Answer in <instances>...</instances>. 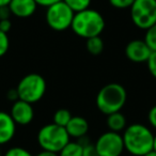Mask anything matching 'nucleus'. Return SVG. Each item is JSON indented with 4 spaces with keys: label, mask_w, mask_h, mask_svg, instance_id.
Listing matches in <instances>:
<instances>
[{
    "label": "nucleus",
    "mask_w": 156,
    "mask_h": 156,
    "mask_svg": "<svg viewBox=\"0 0 156 156\" xmlns=\"http://www.w3.org/2000/svg\"><path fill=\"white\" fill-rule=\"evenodd\" d=\"M124 149L134 156H143L153 150L154 135L143 124L135 123L123 130Z\"/></svg>",
    "instance_id": "1"
},
{
    "label": "nucleus",
    "mask_w": 156,
    "mask_h": 156,
    "mask_svg": "<svg viewBox=\"0 0 156 156\" xmlns=\"http://www.w3.org/2000/svg\"><path fill=\"white\" fill-rule=\"evenodd\" d=\"M71 28L76 35L87 40L101 35L105 29V20L100 12L89 8L74 14Z\"/></svg>",
    "instance_id": "2"
},
{
    "label": "nucleus",
    "mask_w": 156,
    "mask_h": 156,
    "mask_svg": "<svg viewBox=\"0 0 156 156\" xmlns=\"http://www.w3.org/2000/svg\"><path fill=\"white\" fill-rule=\"evenodd\" d=\"M127 98L125 88L117 83L104 86L96 95V107L103 115L121 111Z\"/></svg>",
    "instance_id": "3"
},
{
    "label": "nucleus",
    "mask_w": 156,
    "mask_h": 156,
    "mask_svg": "<svg viewBox=\"0 0 156 156\" xmlns=\"http://www.w3.org/2000/svg\"><path fill=\"white\" fill-rule=\"evenodd\" d=\"M37 142L42 150L59 153L69 142V136L65 127L50 123L39 130Z\"/></svg>",
    "instance_id": "4"
},
{
    "label": "nucleus",
    "mask_w": 156,
    "mask_h": 156,
    "mask_svg": "<svg viewBox=\"0 0 156 156\" xmlns=\"http://www.w3.org/2000/svg\"><path fill=\"white\" fill-rule=\"evenodd\" d=\"M16 91H17L18 100L34 104L41 101L45 94L46 81L43 76L40 74H28L20 80L16 87Z\"/></svg>",
    "instance_id": "5"
},
{
    "label": "nucleus",
    "mask_w": 156,
    "mask_h": 156,
    "mask_svg": "<svg viewBox=\"0 0 156 156\" xmlns=\"http://www.w3.org/2000/svg\"><path fill=\"white\" fill-rule=\"evenodd\" d=\"M130 9V17L136 27L147 30L156 24V0H135Z\"/></svg>",
    "instance_id": "6"
},
{
    "label": "nucleus",
    "mask_w": 156,
    "mask_h": 156,
    "mask_svg": "<svg viewBox=\"0 0 156 156\" xmlns=\"http://www.w3.org/2000/svg\"><path fill=\"white\" fill-rule=\"evenodd\" d=\"M74 14L73 10L62 0L47 8L45 14L46 23L52 30L64 31L71 28Z\"/></svg>",
    "instance_id": "7"
},
{
    "label": "nucleus",
    "mask_w": 156,
    "mask_h": 156,
    "mask_svg": "<svg viewBox=\"0 0 156 156\" xmlns=\"http://www.w3.org/2000/svg\"><path fill=\"white\" fill-rule=\"evenodd\" d=\"M94 145L100 156H120L124 151L122 135L111 130L101 135Z\"/></svg>",
    "instance_id": "8"
},
{
    "label": "nucleus",
    "mask_w": 156,
    "mask_h": 156,
    "mask_svg": "<svg viewBox=\"0 0 156 156\" xmlns=\"http://www.w3.org/2000/svg\"><path fill=\"white\" fill-rule=\"evenodd\" d=\"M10 115L16 125H28L32 122L34 118V110H33L32 104L22 100L15 101L11 107Z\"/></svg>",
    "instance_id": "9"
},
{
    "label": "nucleus",
    "mask_w": 156,
    "mask_h": 156,
    "mask_svg": "<svg viewBox=\"0 0 156 156\" xmlns=\"http://www.w3.org/2000/svg\"><path fill=\"white\" fill-rule=\"evenodd\" d=\"M152 51L143 40H133L126 45L125 55L128 60L135 63L147 62Z\"/></svg>",
    "instance_id": "10"
},
{
    "label": "nucleus",
    "mask_w": 156,
    "mask_h": 156,
    "mask_svg": "<svg viewBox=\"0 0 156 156\" xmlns=\"http://www.w3.org/2000/svg\"><path fill=\"white\" fill-rule=\"evenodd\" d=\"M37 5L34 0H11L9 9L12 15L20 18H27L35 13Z\"/></svg>",
    "instance_id": "11"
},
{
    "label": "nucleus",
    "mask_w": 156,
    "mask_h": 156,
    "mask_svg": "<svg viewBox=\"0 0 156 156\" xmlns=\"http://www.w3.org/2000/svg\"><path fill=\"white\" fill-rule=\"evenodd\" d=\"M16 133V124L10 113L0 111V145L7 144L12 140Z\"/></svg>",
    "instance_id": "12"
},
{
    "label": "nucleus",
    "mask_w": 156,
    "mask_h": 156,
    "mask_svg": "<svg viewBox=\"0 0 156 156\" xmlns=\"http://www.w3.org/2000/svg\"><path fill=\"white\" fill-rule=\"evenodd\" d=\"M67 134H69V138L73 137L76 139H80L87 135L88 130H89V123L88 121L83 117H72L67 125L65 126Z\"/></svg>",
    "instance_id": "13"
},
{
    "label": "nucleus",
    "mask_w": 156,
    "mask_h": 156,
    "mask_svg": "<svg viewBox=\"0 0 156 156\" xmlns=\"http://www.w3.org/2000/svg\"><path fill=\"white\" fill-rule=\"evenodd\" d=\"M107 126L109 130L115 133H121L126 128V118L121 111L113 112L107 115Z\"/></svg>",
    "instance_id": "14"
},
{
    "label": "nucleus",
    "mask_w": 156,
    "mask_h": 156,
    "mask_svg": "<svg viewBox=\"0 0 156 156\" xmlns=\"http://www.w3.org/2000/svg\"><path fill=\"white\" fill-rule=\"evenodd\" d=\"M86 48H87L88 52L90 55H92V56H98L104 50V41H103L100 35L87 39Z\"/></svg>",
    "instance_id": "15"
},
{
    "label": "nucleus",
    "mask_w": 156,
    "mask_h": 156,
    "mask_svg": "<svg viewBox=\"0 0 156 156\" xmlns=\"http://www.w3.org/2000/svg\"><path fill=\"white\" fill-rule=\"evenodd\" d=\"M59 156H83V144L77 141H69L58 153Z\"/></svg>",
    "instance_id": "16"
},
{
    "label": "nucleus",
    "mask_w": 156,
    "mask_h": 156,
    "mask_svg": "<svg viewBox=\"0 0 156 156\" xmlns=\"http://www.w3.org/2000/svg\"><path fill=\"white\" fill-rule=\"evenodd\" d=\"M72 117L73 115H72L71 111L67 110V109H58L54 115V122L52 123L57 124L59 126H62V127H65L69 122V120L72 119Z\"/></svg>",
    "instance_id": "17"
},
{
    "label": "nucleus",
    "mask_w": 156,
    "mask_h": 156,
    "mask_svg": "<svg viewBox=\"0 0 156 156\" xmlns=\"http://www.w3.org/2000/svg\"><path fill=\"white\" fill-rule=\"evenodd\" d=\"M143 41L145 42V44L151 49L152 52L156 51V24L145 30V35Z\"/></svg>",
    "instance_id": "18"
},
{
    "label": "nucleus",
    "mask_w": 156,
    "mask_h": 156,
    "mask_svg": "<svg viewBox=\"0 0 156 156\" xmlns=\"http://www.w3.org/2000/svg\"><path fill=\"white\" fill-rule=\"evenodd\" d=\"M63 1L73 10L74 13L89 9L91 5V0H63Z\"/></svg>",
    "instance_id": "19"
},
{
    "label": "nucleus",
    "mask_w": 156,
    "mask_h": 156,
    "mask_svg": "<svg viewBox=\"0 0 156 156\" xmlns=\"http://www.w3.org/2000/svg\"><path fill=\"white\" fill-rule=\"evenodd\" d=\"M9 48H10V39L8 37V33L0 31V58L7 54Z\"/></svg>",
    "instance_id": "20"
},
{
    "label": "nucleus",
    "mask_w": 156,
    "mask_h": 156,
    "mask_svg": "<svg viewBox=\"0 0 156 156\" xmlns=\"http://www.w3.org/2000/svg\"><path fill=\"white\" fill-rule=\"evenodd\" d=\"M3 156H33L28 150L22 147H14L9 149Z\"/></svg>",
    "instance_id": "21"
},
{
    "label": "nucleus",
    "mask_w": 156,
    "mask_h": 156,
    "mask_svg": "<svg viewBox=\"0 0 156 156\" xmlns=\"http://www.w3.org/2000/svg\"><path fill=\"white\" fill-rule=\"evenodd\" d=\"M135 0H109V3L115 9H128Z\"/></svg>",
    "instance_id": "22"
},
{
    "label": "nucleus",
    "mask_w": 156,
    "mask_h": 156,
    "mask_svg": "<svg viewBox=\"0 0 156 156\" xmlns=\"http://www.w3.org/2000/svg\"><path fill=\"white\" fill-rule=\"evenodd\" d=\"M147 69L151 75L156 79V51H153L147 61Z\"/></svg>",
    "instance_id": "23"
},
{
    "label": "nucleus",
    "mask_w": 156,
    "mask_h": 156,
    "mask_svg": "<svg viewBox=\"0 0 156 156\" xmlns=\"http://www.w3.org/2000/svg\"><path fill=\"white\" fill-rule=\"evenodd\" d=\"M83 156H100L96 151V147L92 143H83Z\"/></svg>",
    "instance_id": "24"
},
{
    "label": "nucleus",
    "mask_w": 156,
    "mask_h": 156,
    "mask_svg": "<svg viewBox=\"0 0 156 156\" xmlns=\"http://www.w3.org/2000/svg\"><path fill=\"white\" fill-rule=\"evenodd\" d=\"M147 119H149V123L151 124L152 127L156 128V105L150 109Z\"/></svg>",
    "instance_id": "25"
},
{
    "label": "nucleus",
    "mask_w": 156,
    "mask_h": 156,
    "mask_svg": "<svg viewBox=\"0 0 156 156\" xmlns=\"http://www.w3.org/2000/svg\"><path fill=\"white\" fill-rule=\"evenodd\" d=\"M12 28V23L10 20H0V31L8 33Z\"/></svg>",
    "instance_id": "26"
},
{
    "label": "nucleus",
    "mask_w": 156,
    "mask_h": 156,
    "mask_svg": "<svg viewBox=\"0 0 156 156\" xmlns=\"http://www.w3.org/2000/svg\"><path fill=\"white\" fill-rule=\"evenodd\" d=\"M12 13L9 9V5L0 7V20H10Z\"/></svg>",
    "instance_id": "27"
},
{
    "label": "nucleus",
    "mask_w": 156,
    "mask_h": 156,
    "mask_svg": "<svg viewBox=\"0 0 156 156\" xmlns=\"http://www.w3.org/2000/svg\"><path fill=\"white\" fill-rule=\"evenodd\" d=\"M34 1L37 2V5L48 8V7H50V5H55V3L59 2V1H62V0H34Z\"/></svg>",
    "instance_id": "28"
},
{
    "label": "nucleus",
    "mask_w": 156,
    "mask_h": 156,
    "mask_svg": "<svg viewBox=\"0 0 156 156\" xmlns=\"http://www.w3.org/2000/svg\"><path fill=\"white\" fill-rule=\"evenodd\" d=\"M8 98L12 102H15V101L18 100V95H17V91L16 89H13V90H10L8 92Z\"/></svg>",
    "instance_id": "29"
},
{
    "label": "nucleus",
    "mask_w": 156,
    "mask_h": 156,
    "mask_svg": "<svg viewBox=\"0 0 156 156\" xmlns=\"http://www.w3.org/2000/svg\"><path fill=\"white\" fill-rule=\"evenodd\" d=\"M35 156H59L58 153H55V152L50 151H45V150H42V152H40L39 154H37Z\"/></svg>",
    "instance_id": "30"
},
{
    "label": "nucleus",
    "mask_w": 156,
    "mask_h": 156,
    "mask_svg": "<svg viewBox=\"0 0 156 156\" xmlns=\"http://www.w3.org/2000/svg\"><path fill=\"white\" fill-rule=\"evenodd\" d=\"M10 1H11V0H0V7H3V5H9Z\"/></svg>",
    "instance_id": "31"
},
{
    "label": "nucleus",
    "mask_w": 156,
    "mask_h": 156,
    "mask_svg": "<svg viewBox=\"0 0 156 156\" xmlns=\"http://www.w3.org/2000/svg\"><path fill=\"white\" fill-rule=\"evenodd\" d=\"M143 156H156V152L154 151V150H152V151H150V152H147L145 155H143Z\"/></svg>",
    "instance_id": "32"
},
{
    "label": "nucleus",
    "mask_w": 156,
    "mask_h": 156,
    "mask_svg": "<svg viewBox=\"0 0 156 156\" xmlns=\"http://www.w3.org/2000/svg\"><path fill=\"white\" fill-rule=\"evenodd\" d=\"M153 150L156 152V135H154V138H153Z\"/></svg>",
    "instance_id": "33"
},
{
    "label": "nucleus",
    "mask_w": 156,
    "mask_h": 156,
    "mask_svg": "<svg viewBox=\"0 0 156 156\" xmlns=\"http://www.w3.org/2000/svg\"><path fill=\"white\" fill-rule=\"evenodd\" d=\"M0 156H2V153H1V150H0Z\"/></svg>",
    "instance_id": "34"
}]
</instances>
